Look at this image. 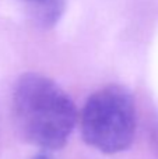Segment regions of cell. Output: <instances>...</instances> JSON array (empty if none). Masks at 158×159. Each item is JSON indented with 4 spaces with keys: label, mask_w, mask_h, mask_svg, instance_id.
Here are the masks:
<instances>
[{
    "label": "cell",
    "mask_w": 158,
    "mask_h": 159,
    "mask_svg": "<svg viewBox=\"0 0 158 159\" xmlns=\"http://www.w3.org/2000/svg\"><path fill=\"white\" fill-rule=\"evenodd\" d=\"M13 113L25 141L44 152L66 145L77 123V107L53 80L25 73L13 92Z\"/></svg>",
    "instance_id": "cell-1"
},
{
    "label": "cell",
    "mask_w": 158,
    "mask_h": 159,
    "mask_svg": "<svg viewBox=\"0 0 158 159\" xmlns=\"http://www.w3.org/2000/svg\"><path fill=\"white\" fill-rule=\"evenodd\" d=\"M83 138L102 154H119L133 144L137 127L133 96L120 85L95 91L80 116Z\"/></svg>",
    "instance_id": "cell-2"
},
{
    "label": "cell",
    "mask_w": 158,
    "mask_h": 159,
    "mask_svg": "<svg viewBox=\"0 0 158 159\" xmlns=\"http://www.w3.org/2000/svg\"><path fill=\"white\" fill-rule=\"evenodd\" d=\"M35 10L36 17L45 27H52L59 21L64 10V0H25Z\"/></svg>",
    "instance_id": "cell-3"
},
{
    "label": "cell",
    "mask_w": 158,
    "mask_h": 159,
    "mask_svg": "<svg viewBox=\"0 0 158 159\" xmlns=\"http://www.w3.org/2000/svg\"><path fill=\"white\" fill-rule=\"evenodd\" d=\"M153 145H154V149H156V152L158 155V121L153 130Z\"/></svg>",
    "instance_id": "cell-4"
},
{
    "label": "cell",
    "mask_w": 158,
    "mask_h": 159,
    "mask_svg": "<svg viewBox=\"0 0 158 159\" xmlns=\"http://www.w3.org/2000/svg\"><path fill=\"white\" fill-rule=\"evenodd\" d=\"M32 159H53V158H52V155H50L49 152H44V151H42V152H39L38 155H35Z\"/></svg>",
    "instance_id": "cell-5"
}]
</instances>
